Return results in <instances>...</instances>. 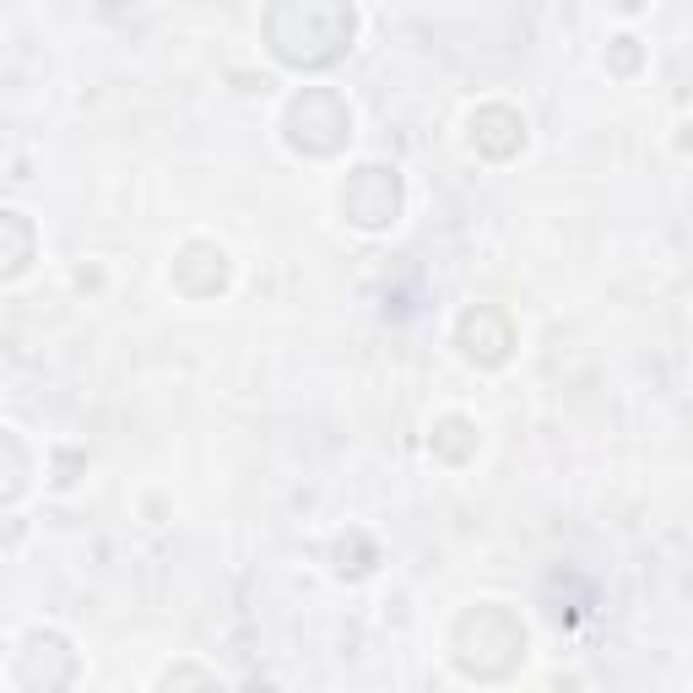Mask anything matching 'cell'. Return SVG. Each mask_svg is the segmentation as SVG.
I'll return each mask as SVG.
<instances>
[{
    "instance_id": "7a4b0ae2",
    "label": "cell",
    "mask_w": 693,
    "mask_h": 693,
    "mask_svg": "<svg viewBox=\"0 0 693 693\" xmlns=\"http://www.w3.org/2000/svg\"><path fill=\"white\" fill-rule=\"evenodd\" d=\"M342 206H347V217H353L358 228H385V223H396V212H402V179H396V168H380V163L358 168V174L342 184Z\"/></svg>"
},
{
    "instance_id": "6da1fadb",
    "label": "cell",
    "mask_w": 693,
    "mask_h": 693,
    "mask_svg": "<svg viewBox=\"0 0 693 693\" xmlns=\"http://www.w3.org/2000/svg\"><path fill=\"white\" fill-rule=\"evenodd\" d=\"M303 33H309V65H331L353 44V5L347 0H272V16H266L272 55L298 65Z\"/></svg>"
}]
</instances>
